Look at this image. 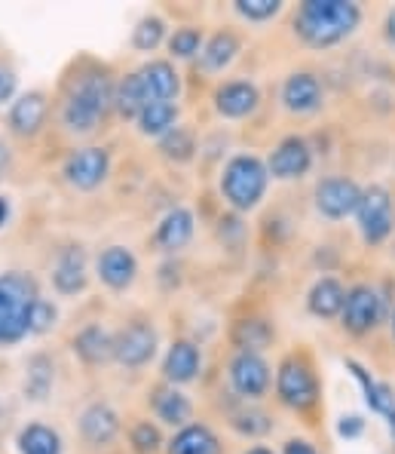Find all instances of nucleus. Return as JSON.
Returning <instances> with one entry per match:
<instances>
[{"label": "nucleus", "mask_w": 395, "mask_h": 454, "mask_svg": "<svg viewBox=\"0 0 395 454\" xmlns=\"http://www.w3.org/2000/svg\"><path fill=\"white\" fill-rule=\"evenodd\" d=\"M361 10L350 0H306L294 16V31L306 46L328 50L359 28Z\"/></svg>", "instance_id": "1"}, {"label": "nucleus", "mask_w": 395, "mask_h": 454, "mask_svg": "<svg viewBox=\"0 0 395 454\" xmlns=\"http://www.w3.org/2000/svg\"><path fill=\"white\" fill-rule=\"evenodd\" d=\"M181 92V77L178 71L172 68V62H147L144 68H138L136 74H129L120 83L117 90V111L123 114L126 120L142 114L147 105L157 102H175V96Z\"/></svg>", "instance_id": "2"}, {"label": "nucleus", "mask_w": 395, "mask_h": 454, "mask_svg": "<svg viewBox=\"0 0 395 454\" xmlns=\"http://www.w3.org/2000/svg\"><path fill=\"white\" fill-rule=\"evenodd\" d=\"M37 301L40 289L31 273H0V347H12L31 335V317Z\"/></svg>", "instance_id": "3"}, {"label": "nucleus", "mask_w": 395, "mask_h": 454, "mask_svg": "<svg viewBox=\"0 0 395 454\" xmlns=\"http://www.w3.org/2000/svg\"><path fill=\"white\" fill-rule=\"evenodd\" d=\"M117 92L111 90V80L105 74L83 77L71 90L68 102L62 108V120L71 132H92L105 117H108Z\"/></svg>", "instance_id": "4"}, {"label": "nucleus", "mask_w": 395, "mask_h": 454, "mask_svg": "<svg viewBox=\"0 0 395 454\" xmlns=\"http://www.w3.org/2000/svg\"><path fill=\"white\" fill-rule=\"evenodd\" d=\"M267 182H270V169L252 153H239L224 166L221 176V191H224L227 203L239 212H249L264 200Z\"/></svg>", "instance_id": "5"}, {"label": "nucleus", "mask_w": 395, "mask_h": 454, "mask_svg": "<svg viewBox=\"0 0 395 454\" xmlns=\"http://www.w3.org/2000/svg\"><path fill=\"white\" fill-rule=\"evenodd\" d=\"M276 393L279 403L288 405L294 411H306L319 403V380L313 375L310 363L298 356H288L283 365H279L276 375Z\"/></svg>", "instance_id": "6"}, {"label": "nucleus", "mask_w": 395, "mask_h": 454, "mask_svg": "<svg viewBox=\"0 0 395 454\" xmlns=\"http://www.w3.org/2000/svg\"><path fill=\"white\" fill-rule=\"evenodd\" d=\"M359 215V231L361 239L368 246H380L395 227V206L392 197L383 184H371V188L361 191V203L356 209Z\"/></svg>", "instance_id": "7"}, {"label": "nucleus", "mask_w": 395, "mask_h": 454, "mask_svg": "<svg viewBox=\"0 0 395 454\" xmlns=\"http://www.w3.org/2000/svg\"><path fill=\"white\" fill-rule=\"evenodd\" d=\"M383 313H386L383 295L374 286H352L346 292V304L340 317H344V329H350L352 335H368V332L380 325Z\"/></svg>", "instance_id": "8"}, {"label": "nucleus", "mask_w": 395, "mask_h": 454, "mask_svg": "<svg viewBox=\"0 0 395 454\" xmlns=\"http://www.w3.org/2000/svg\"><path fill=\"white\" fill-rule=\"evenodd\" d=\"M111 172V153L105 148H80L65 160V178L77 191H96Z\"/></svg>", "instance_id": "9"}, {"label": "nucleus", "mask_w": 395, "mask_h": 454, "mask_svg": "<svg viewBox=\"0 0 395 454\" xmlns=\"http://www.w3.org/2000/svg\"><path fill=\"white\" fill-rule=\"evenodd\" d=\"M153 353H157V332H153V325L132 323L113 335V359L123 363L126 369H138V365L151 363Z\"/></svg>", "instance_id": "10"}, {"label": "nucleus", "mask_w": 395, "mask_h": 454, "mask_svg": "<svg viewBox=\"0 0 395 454\" xmlns=\"http://www.w3.org/2000/svg\"><path fill=\"white\" fill-rule=\"evenodd\" d=\"M361 203V188L350 178H325L316 184V209L331 222L352 215Z\"/></svg>", "instance_id": "11"}, {"label": "nucleus", "mask_w": 395, "mask_h": 454, "mask_svg": "<svg viewBox=\"0 0 395 454\" xmlns=\"http://www.w3.org/2000/svg\"><path fill=\"white\" fill-rule=\"evenodd\" d=\"M230 384L243 399H260L270 387V365L258 353L239 350L230 359Z\"/></svg>", "instance_id": "12"}, {"label": "nucleus", "mask_w": 395, "mask_h": 454, "mask_svg": "<svg viewBox=\"0 0 395 454\" xmlns=\"http://www.w3.org/2000/svg\"><path fill=\"white\" fill-rule=\"evenodd\" d=\"M310 166H313L310 145L300 136H288L276 145V151L270 153L267 169H270V176L279 178V182H291V178H304L306 172H310Z\"/></svg>", "instance_id": "13"}, {"label": "nucleus", "mask_w": 395, "mask_h": 454, "mask_svg": "<svg viewBox=\"0 0 395 454\" xmlns=\"http://www.w3.org/2000/svg\"><path fill=\"white\" fill-rule=\"evenodd\" d=\"M98 277H102L105 286H111V289H117V292L129 289L138 277L136 255H132L126 246H111V249H105L102 255H98Z\"/></svg>", "instance_id": "14"}, {"label": "nucleus", "mask_w": 395, "mask_h": 454, "mask_svg": "<svg viewBox=\"0 0 395 454\" xmlns=\"http://www.w3.org/2000/svg\"><path fill=\"white\" fill-rule=\"evenodd\" d=\"M80 433L89 445L96 449H105L117 439L120 433V415L111 409L108 403H92L89 409L80 415Z\"/></svg>", "instance_id": "15"}, {"label": "nucleus", "mask_w": 395, "mask_h": 454, "mask_svg": "<svg viewBox=\"0 0 395 454\" xmlns=\"http://www.w3.org/2000/svg\"><path fill=\"white\" fill-rule=\"evenodd\" d=\"M258 102H260V92H258V86L249 83V80H230V83H224L215 92L218 114L221 117H230V120L249 117V114L258 108Z\"/></svg>", "instance_id": "16"}, {"label": "nucleus", "mask_w": 395, "mask_h": 454, "mask_svg": "<svg viewBox=\"0 0 395 454\" xmlns=\"http://www.w3.org/2000/svg\"><path fill=\"white\" fill-rule=\"evenodd\" d=\"M52 286L58 295H77L86 289V252L80 246H68L52 267Z\"/></svg>", "instance_id": "17"}, {"label": "nucleus", "mask_w": 395, "mask_h": 454, "mask_svg": "<svg viewBox=\"0 0 395 454\" xmlns=\"http://www.w3.org/2000/svg\"><path fill=\"white\" fill-rule=\"evenodd\" d=\"M46 120V96L43 92H25L10 108V129L22 138H31L40 132Z\"/></svg>", "instance_id": "18"}, {"label": "nucleus", "mask_w": 395, "mask_h": 454, "mask_svg": "<svg viewBox=\"0 0 395 454\" xmlns=\"http://www.w3.org/2000/svg\"><path fill=\"white\" fill-rule=\"evenodd\" d=\"M283 105L291 114H310L322 105V83H319L313 74L300 71V74H291L283 86Z\"/></svg>", "instance_id": "19"}, {"label": "nucleus", "mask_w": 395, "mask_h": 454, "mask_svg": "<svg viewBox=\"0 0 395 454\" xmlns=\"http://www.w3.org/2000/svg\"><path fill=\"white\" fill-rule=\"evenodd\" d=\"M199 372V347L190 340H175L166 353L163 363V375L172 387L175 384H190Z\"/></svg>", "instance_id": "20"}, {"label": "nucleus", "mask_w": 395, "mask_h": 454, "mask_svg": "<svg viewBox=\"0 0 395 454\" xmlns=\"http://www.w3.org/2000/svg\"><path fill=\"white\" fill-rule=\"evenodd\" d=\"M346 369L352 372V378L361 384V393H365V403L368 409L374 411V415L380 418H390L395 411V393L390 384H380V380L371 378V372L365 369V365H359L356 359H346Z\"/></svg>", "instance_id": "21"}, {"label": "nucleus", "mask_w": 395, "mask_h": 454, "mask_svg": "<svg viewBox=\"0 0 395 454\" xmlns=\"http://www.w3.org/2000/svg\"><path fill=\"white\" fill-rule=\"evenodd\" d=\"M74 353L83 359L86 365H102L113 356V335L105 332L102 325H86L74 338Z\"/></svg>", "instance_id": "22"}, {"label": "nucleus", "mask_w": 395, "mask_h": 454, "mask_svg": "<svg viewBox=\"0 0 395 454\" xmlns=\"http://www.w3.org/2000/svg\"><path fill=\"white\" fill-rule=\"evenodd\" d=\"M193 239V212L172 209L157 227V246L163 252H178Z\"/></svg>", "instance_id": "23"}, {"label": "nucleus", "mask_w": 395, "mask_h": 454, "mask_svg": "<svg viewBox=\"0 0 395 454\" xmlns=\"http://www.w3.org/2000/svg\"><path fill=\"white\" fill-rule=\"evenodd\" d=\"M344 304H346V289L340 286V279H334V277L319 279L310 289V298H306L310 313L322 319H331V317H337V313H344Z\"/></svg>", "instance_id": "24"}, {"label": "nucleus", "mask_w": 395, "mask_h": 454, "mask_svg": "<svg viewBox=\"0 0 395 454\" xmlns=\"http://www.w3.org/2000/svg\"><path fill=\"white\" fill-rule=\"evenodd\" d=\"M153 411L163 424H172V427H187V420L193 415V405L190 399L184 396L175 387H159L153 393Z\"/></svg>", "instance_id": "25"}, {"label": "nucleus", "mask_w": 395, "mask_h": 454, "mask_svg": "<svg viewBox=\"0 0 395 454\" xmlns=\"http://www.w3.org/2000/svg\"><path fill=\"white\" fill-rule=\"evenodd\" d=\"M172 454H221V445L205 424H187L172 439Z\"/></svg>", "instance_id": "26"}, {"label": "nucleus", "mask_w": 395, "mask_h": 454, "mask_svg": "<svg viewBox=\"0 0 395 454\" xmlns=\"http://www.w3.org/2000/svg\"><path fill=\"white\" fill-rule=\"evenodd\" d=\"M178 126V105L175 102H157L147 105V108L138 114V129L144 136H169Z\"/></svg>", "instance_id": "27"}, {"label": "nucleus", "mask_w": 395, "mask_h": 454, "mask_svg": "<svg viewBox=\"0 0 395 454\" xmlns=\"http://www.w3.org/2000/svg\"><path fill=\"white\" fill-rule=\"evenodd\" d=\"M19 454H62V436L46 424H28L19 433Z\"/></svg>", "instance_id": "28"}, {"label": "nucleus", "mask_w": 395, "mask_h": 454, "mask_svg": "<svg viewBox=\"0 0 395 454\" xmlns=\"http://www.w3.org/2000/svg\"><path fill=\"white\" fill-rule=\"evenodd\" d=\"M236 52H239V37L230 35V31H221V35H215L203 46L199 62H203L205 71H224L236 59Z\"/></svg>", "instance_id": "29"}, {"label": "nucleus", "mask_w": 395, "mask_h": 454, "mask_svg": "<svg viewBox=\"0 0 395 454\" xmlns=\"http://www.w3.org/2000/svg\"><path fill=\"white\" fill-rule=\"evenodd\" d=\"M270 338H273V332L264 319H243V323H236V329H233V340L249 353H258L264 344H270Z\"/></svg>", "instance_id": "30"}, {"label": "nucleus", "mask_w": 395, "mask_h": 454, "mask_svg": "<svg viewBox=\"0 0 395 454\" xmlns=\"http://www.w3.org/2000/svg\"><path fill=\"white\" fill-rule=\"evenodd\" d=\"M52 387V363L46 356H35L28 363V378H25V393L31 399H46Z\"/></svg>", "instance_id": "31"}, {"label": "nucleus", "mask_w": 395, "mask_h": 454, "mask_svg": "<svg viewBox=\"0 0 395 454\" xmlns=\"http://www.w3.org/2000/svg\"><path fill=\"white\" fill-rule=\"evenodd\" d=\"M166 37V22L159 16H144L142 22H138L136 35H132V43H136V50L142 52H151L157 50L159 43H163Z\"/></svg>", "instance_id": "32"}, {"label": "nucleus", "mask_w": 395, "mask_h": 454, "mask_svg": "<svg viewBox=\"0 0 395 454\" xmlns=\"http://www.w3.org/2000/svg\"><path fill=\"white\" fill-rule=\"evenodd\" d=\"M203 31L199 28H178L175 35L169 37V50H172V56L175 59H193V56H199L203 52Z\"/></svg>", "instance_id": "33"}, {"label": "nucleus", "mask_w": 395, "mask_h": 454, "mask_svg": "<svg viewBox=\"0 0 395 454\" xmlns=\"http://www.w3.org/2000/svg\"><path fill=\"white\" fill-rule=\"evenodd\" d=\"M193 151H197V145H193V136L184 129V126H175L169 136H163V153L169 160H178V163H184V160L193 157Z\"/></svg>", "instance_id": "34"}, {"label": "nucleus", "mask_w": 395, "mask_h": 454, "mask_svg": "<svg viewBox=\"0 0 395 454\" xmlns=\"http://www.w3.org/2000/svg\"><path fill=\"white\" fill-rule=\"evenodd\" d=\"M283 10L279 0H236V12L249 22H267Z\"/></svg>", "instance_id": "35"}, {"label": "nucleus", "mask_w": 395, "mask_h": 454, "mask_svg": "<svg viewBox=\"0 0 395 454\" xmlns=\"http://www.w3.org/2000/svg\"><path fill=\"white\" fill-rule=\"evenodd\" d=\"M132 449L142 451V454H153L159 449V442H163V436H159V430L151 424V420H142V424L132 427Z\"/></svg>", "instance_id": "36"}, {"label": "nucleus", "mask_w": 395, "mask_h": 454, "mask_svg": "<svg viewBox=\"0 0 395 454\" xmlns=\"http://www.w3.org/2000/svg\"><path fill=\"white\" fill-rule=\"evenodd\" d=\"M233 427L239 433H249V436H260V433L270 430V420H267L264 411H236L233 415Z\"/></svg>", "instance_id": "37"}, {"label": "nucleus", "mask_w": 395, "mask_h": 454, "mask_svg": "<svg viewBox=\"0 0 395 454\" xmlns=\"http://www.w3.org/2000/svg\"><path fill=\"white\" fill-rule=\"evenodd\" d=\"M58 319V310L52 301H46V298H40L37 307H35V317H31V335H43V332H50L52 325H56Z\"/></svg>", "instance_id": "38"}, {"label": "nucleus", "mask_w": 395, "mask_h": 454, "mask_svg": "<svg viewBox=\"0 0 395 454\" xmlns=\"http://www.w3.org/2000/svg\"><path fill=\"white\" fill-rule=\"evenodd\" d=\"M337 433H340V436H344V439H359L361 433H365V420H361L359 415H346V418H340Z\"/></svg>", "instance_id": "39"}, {"label": "nucleus", "mask_w": 395, "mask_h": 454, "mask_svg": "<svg viewBox=\"0 0 395 454\" xmlns=\"http://www.w3.org/2000/svg\"><path fill=\"white\" fill-rule=\"evenodd\" d=\"M16 74H12L10 68H4V65H0V105L4 102H10L12 96H16Z\"/></svg>", "instance_id": "40"}, {"label": "nucleus", "mask_w": 395, "mask_h": 454, "mask_svg": "<svg viewBox=\"0 0 395 454\" xmlns=\"http://www.w3.org/2000/svg\"><path fill=\"white\" fill-rule=\"evenodd\" d=\"M283 454H319V451L313 449V445L306 442V439H288Z\"/></svg>", "instance_id": "41"}, {"label": "nucleus", "mask_w": 395, "mask_h": 454, "mask_svg": "<svg viewBox=\"0 0 395 454\" xmlns=\"http://www.w3.org/2000/svg\"><path fill=\"white\" fill-rule=\"evenodd\" d=\"M383 35H386V40L395 46V10H390L386 12V22H383Z\"/></svg>", "instance_id": "42"}, {"label": "nucleus", "mask_w": 395, "mask_h": 454, "mask_svg": "<svg viewBox=\"0 0 395 454\" xmlns=\"http://www.w3.org/2000/svg\"><path fill=\"white\" fill-rule=\"evenodd\" d=\"M6 218H10V203H6V200L0 197V227L6 224Z\"/></svg>", "instance_id": "43"}, {"label": "nucleus", "mask_w": 395, "mask_h": 454, "mask_svg": "<svg viewBox=\"0 0 395 454\" xmlns=\"http://www.w3.org/2000/svg\"><path fill=\"white\" fill-rule=\"evenodd\" d=\"M4 166H6V148H4V142H0V172H4Z\"/></svg>", "instance_id": "44"}, {"label": "nucleus", "mask_w": 395, "mask_h": 454, "mask_svg": "<svg viewBox=\"0 0 395 454\" xmlns=\"http://www.w3.org/2000/svg\"><path fill=\"white\" fill-rule=\"evenodd\" d=\"M245 454H273V451H270V449H264V445H258V449H249Z\"/></svg>", "instance_id": "45"}, {"label": "nucleus", "mask_w": 395, "mask_h": 454, "mask_svg": "<svg viewBox=\"0 0 395 454\" xmlns=\"http://www.w3.org/2000/svg\"><path fill=\"white\" fill-rule=\"evenodd\" d=\"M392 335H395V317H392Z\"/></svg>", "instance_id": "46"}]
</instances>
